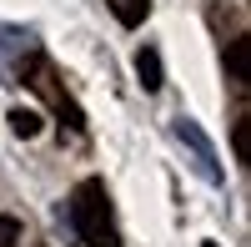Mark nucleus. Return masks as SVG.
I'll return each mask as SVG.
<instances>
[{
  "mask_svg": "<svg viewBox=\"0 0 251 247\" xmlns=\"http://www.w3.org/2000/svg\"><path fill=\"white\" fill-rule=\"evenodd\" d=\"M10 131L15 136H35L40 131V116L35 111H10Z\"/></svg>",
  "mask_w": 251,
  "mask_h": 247,
  "instance_id": "nucleus-7",
  "label": "nucleus"
},
{
  "mask_svg": "<svg viewBox=\"0 0 251 247\" xmlns=\"http://www.w3.org/2000/svg\"><path fill=\"white\" fill-rule=\"evenodd\" d=\"M20 242V222L15 217H0V247H15Z\"/></svg>",
  "mask_w": 251,
  "mask_h": 247,
  "instance_id": "nucleus-8",
  "label": "nucleus"
},
{
  "mask_svg": "<svg viewBox=\"0 0 251 247\" xmlns=\"http://www.w3.org/2000/svg\"><path fill=\"white\" fill-rule=\"evenodd\" d=\"M226 66H231V81H251V35H236L231 46H226Z\"/></svg>",
  "mask_w": 251,
  "mask_h": 247,
  "instance_id": "nucleus-3",
  "label": "nucleus"
},
{
  "mask_svg": "<svg viewBox=\"0 0 251 247\" xmlns=\"http://www.w3.org/2000/svg\"><path fill=\"white\" fill-rule=\"evenodd\" d=\"M20 81H25V86L35 91V96H46L50 101V111L60 116V126H71V131H86V116H80V106L66 96V86H60V76H55V66L46 56H25V66H20Z\"/></svg>",
  "mask_w": 251,
  "mask_h": 247,
  "instance_id": "nucleus-2",
  "label": "nucleus"
},
{
  "mask_svg": "<svg viewBox=\"0 0 251 247\" xmlns=\"http://www.w3.org/2000/svg\"><path fill=\"white\" fill-rule=\"evenodd\" d=\"M231 152H236V161H251V116L236 121V131H231Z\"/></svg>",
  "mask_w": 251,
  "mask_h": 247,
  "instance_id": "nucleus-6",
  "label": "nucleus"
},
{
  "mask_svg": "<svg viewBox=\"0 0 251 247\" xmlns=\"http://www.w3.org/2000/svg\"><path fill=\"white\" fill-rule=\"evenodd\" d=\"M71 227L86 247H121V222H116L111 192L100 177H86L71 192Z\"/></svg>",
  "mask_w": 251,
  "mask_h": 247,
  "instance_id": "nucleus-1",
  "label": "nucleus"
},
{
  "mask_svg": "<svg viewBox=\"0 0 251 247\" xmlns=\"http://www.w3.org/2000/svg\"><path fill=\"white\" fill-rule=\"evenodd\" d=\"M136 76H141L146 91H161V56H156V51H141V56H136Z\"/></svg>",
  "mask_w": 251,
  "mask_h": 247,
  "instance_id": "nucleus-5",
  "label": "nucleus"
},
{
  "mask_svg": "<svg viewBox=\"0 0 251 247\" xmlns=\"http://www.w3.org/2000/svg\"><path fill=\"white\" fill-rule=\"evenodd\" d=\"M111 15L121 20V26H141L146 15H151V0H106Z\"/></svg>",
  "mask_w": 251,
  "mask_h": 247,
  "instance_id": "nucleus-4",
  "label": "nucleus"
}]
</instances>
